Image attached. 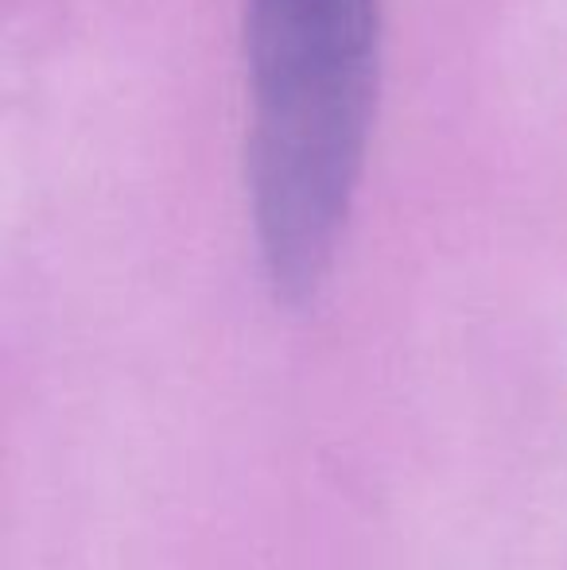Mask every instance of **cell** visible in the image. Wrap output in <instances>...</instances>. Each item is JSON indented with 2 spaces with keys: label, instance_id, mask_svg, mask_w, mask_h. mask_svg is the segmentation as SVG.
<instances>
[{
  "label": "cell",
  "instance_id": "cell-1",
  "mask_svg": "<svg viewBox=\"0 0 567 570\" xmlns=\"http://www.w3.org/2000/svg\"><path fill=\"white\" fill-rule=\"evenodd\" d=\"M245 183L281 303L315 299L365 167L381 75L378 0H250Z\"/></svg>",
  "mask_w": 567,
  "mask_h": 570
}]
</instances>
